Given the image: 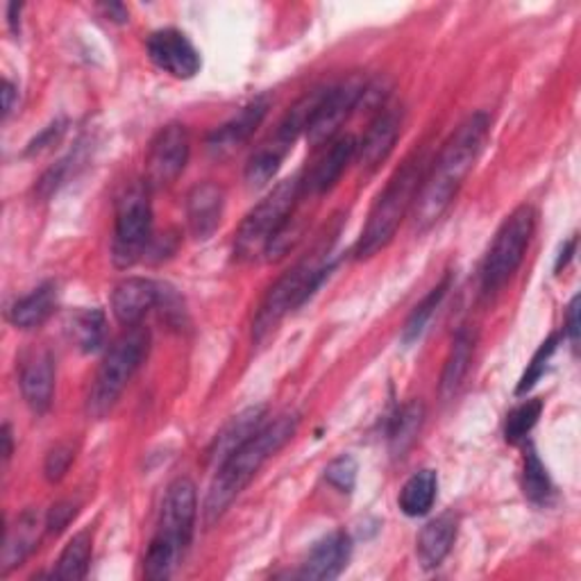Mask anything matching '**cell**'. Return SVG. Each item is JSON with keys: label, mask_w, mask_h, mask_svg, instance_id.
I'll list each match as a JSON object with an SVG mask.
<instances>
[{"label": "cell", "mask_w": 581, "mask_h": 581, "mask_svg": "<svg viewBox=\"0 0 581 581\" xmlns=\"http://www.w3.org/2000/svg\"><path fill=\"white\" fill-rule=\"evenodd\" d=\"M579 302H581V298L574 295L568 304V314H566V336L574 350L579 347L577 345L579 343Z\"/></svg>", "instance_id": "cell-39"}, {"label": "cell", "mask_w": 581, "mask_h": 581, "mask_svg": "<svg viewBox=\"0 0 581 581\" xmlns=\"http://www.w3.org/2000/svg\"><path fill=\"white\" fill-rule=\"evenodd\" d=\"M191 155V137L183 123H170L157 132L146 157V187L151 191L173 185L183 175Z\"/></svg>", "instance_id": "cell-10"}, {"label": "cell", "mask_w": 581, "mask_h": 581, "mask_svg": "<svg viewBox=\"0 0 581 581\" xmlns=\"http://www.w3.org/2000/svg\"><path fill=\"white\" fill-rule=\"evenodd\" d=\"M41 527H46V520H41V513L37 509L23 511L14 520V525L8 527L3 554H0V561H3L0 568H3V572H10L12 568L21 566L34 552Z\"/></svg>", "instance_id": "cell-21"}, {"label": "cell", "mask_w": 581, "mask_h": 581, "mask_svg": "<svg viewBox=\"0 0 581 581\" xmlns=\"http://www.w3.org/2000/svg\"><path fill=\"white\" fill-rule=\"evenodd\" d=\"M522 488H525V496L536 502V505H543L550 500L552 496V479L541 461V457L536 455L533 448L527 450L525 455V466H522Z\"/></svg>", "instance_id": "cell-32"}, {"label": "cell", "mask_w": 581, "mask_h": 581, "mask_svg": "<svg viewBox=\"0 0 581 581\" xmlns=\"http://www.w3.org/2000/svg\"><path fill=\"white\" fill-rule=\"evenodd\" d=\"M356 473H360L356 461L350 455H341L325 468V479L334 488H339L341 494H352V488L356 484Z\"/></svg>", "instance_id": "cell-36"}, {"label": "cell", "mask_w": 581, "mask_h": 581, "mask_svg": "<svg viewBox=\"0 0 581 581\" xmlns=\"http://www.w3.org/2000/svg\"><path fill=\"white\" fill-rule=\"evenodd\" d=\"M536 220H539L536 209L531 205H520L502 222V228L498 230L481 263L484 293H496L518 271L533 237Z\"/></svg>", "instance_id": "cell-8"}, {"label": "cell", "mask_w": 581, "mask_h": 581, "mask_svg": "<svg viewBox=\"0 0 581 581\" xmlns=\"http://www.w3.org/2000/svg\"><path fill=\"white\" fill-rule=\"evenodd\" d=\"M574 250H577V237H572V239L563 246V250H561V255H559V259H557V266H554V268H557V273L561 271V268H566V266L570 263Z\"/></svg>", "instance_id": "cell-44"}, {"label": "cell", "mask_w": 581, "mask_h": 581, "mask_svg": "<svg viewBox=\"0 0 581 581\" xmlns=\"http://www.w3.org/2000/svg\"><path fill=\"white\" fill-rule=\"evenodd\" d=\"M475 341H477V336L468 328H461L457 332V336L453 339V347H450L448 360H445L443 375H440V395L443 397H453L459 391L461 382L466 380L470 362H473Z\"/></svg>", "instance_id": "cell-25"}, {"label": "cell", "mask_w": 581, "mask_h": 581, "mask_svg": "<svg viewBox=\"0 0 581 581\" xmlns=\"http://www.w3.org/2000/svg\"><path fill=\"white\" fill-rule=\"evenodd\" d=\"M423 423H425V405L421 400L409 402V405H405L395 414L388 429V445L395 457H405V453L416 443Z\"/></svg>", "instance_id": "cell-27"}, {"label": "cell", "mask_w": 581, "mask_h": 581, "mask_svg": "<svg viewBox=\"0 0 581 581\" xmlns=\"http://www.w3.org/2000/svg\"><path fill=\"white\" fill-rule=\"evenodd\" d=\"M71 336L82 352H96L105 339V314L101 309L77 311L71 321Z\"/></svg>", "instance_id": "cell-31"}, {"label": "cell", "mask_w": 581, "mask_h": 581, "mask_svg": "<svg viewBox=\"0 0 581 581\" xmlns=\"http://www.w3.org/2000/svg\"><path fill=\"white\" fill-rule=\"evenodd\" d=\"M226 207V191L214 183L196 185L187 196L189 230L198 241H207L216 230Z\"/></svg>", "instance_id": "cell-20"}, {"label": "cell", "mask_w": 581, "mask_h": 581, "mask_svg": "<svg viewBox=\"0 0 581 581\" xmlns=\"http://www.w3.org/2000/svg\"><path fill=\"white\" fill-rule=\"evenodd\" d=\"M82 162H84V157H82V151L77 148V151L69 153L64 159H60L55 166H51L46 173L41 175V180L37 183V196L41 200H49L53 194H58L77 173Z\"/></svg>", "instance_id": "cell-33"}, {"label": "cell", "mask_w": 581, "mask_h": 581, "mask_svg": "<svg viewBox=\"0 0 581 581\" xmlns=\"http://www.w3.org/2000/svg\"><path fill=\"white\" fill-rule=\"evenodd\" d=\"M438 490V479L434 470H421L407 479V484L400 490V509L402 513H407L409 518H418L429 513L436 500Z\"/></svg>", "instance_id": "cell-26"}, {"label": "cell", "mask_w": 581, "mask_h": 581, "mask_svg": "<svg viewBox=\"0 0 581 581\" xmlns=\"http://www.w3.org/2000/svg\"><path fill=\"white\" fill-rule=\"evenodd\" d=\"M58 307V287L46 282L17 300L10 309V323L19 330H32L46 323Z\"/></svg>", "instance_id": "cell-23"}, {"label": "cell", "mask_w": 581, "mask_h": 581, "mask_svg": "<svg viewBox=\"0 0 581 581\" xmlns=\"http://www.w3.org/2000/svg\"><path fill=\"white\" fill-rule=\"evenodd\" d=\"M73 518H75V505L73 502H60L51 509V513L46 518V531L60 533Z\"/></svg>", "instance_id": "cell-38"}, {"label": "cell", "mask_w": 581, "mask_h": 581, "mask_svg": "<svg viewBox=\"0 0 581 581\" xmlns=\"http://www.w3.org/2000/svg\"><path fill=\"white\" fill-rule=\"evenodd\" d=\"M196 511L198 496L194 481L187 477L175 479L166 488L157 531L144 559V572L148 579L162 581L175 572L177 563H180L191 543Z\"/></svg>", "instance_id": "cell-3"}, {"label": "cell", "mask_w": 581, "mask_h": 581, "mask_svg": "<svg viewBox=\"0 0 581 581\" xmlns=\"http://www.w3.org/2000/svg\"><path fill=\"white\" fill-rule=\"evenodd\" d=\"M162 287L153 280L144 278H127L121 284H116L112 293V311L118 323L134 328L142 325L148 311L159 304Z\"/></svg>", "instance_id": "cell-16"}, {"label": "cell", "mask_w": 581, "mask_h": 581, "mask_svg": "<svg viewBox=\"0 0 581 581\" xmlns=\"http://www.w3.org/2000/svg\"><path fill=\"white\" fill-rule=\"evenodd\" d=\"M268 107H271V101H268L266 96L255 98L237 116H232L228 123H222L209 134L207 151L214 157H228L235 151H239L252 137L255 129L261 125V121L268 114Z\"/></svg>", "instance_id": "cell-14"}, {"label": "cell", "mask_w": 581, "mask_h": 581, "mask_svg": "<svg viewBox=\"0 0 581 581\" xmlns=\"http://www.w3.org/2000/svg\"><path fill=\"white\" fill-rule=\"evenodd\" d=\"M559 341H561L559 334H552V336H548V341L541 343L539 350L533 352L531 362L527 364L525 375L520 377V384H518V388H516V395H525L527 391L533 388L536 382H539V380L543 377V373H546V369H548V362L552 360V354H554L557 347H559Z\"/></svg>", "instance_id": "cell-35"}, {"label": "cell", "mask_w": 581, "mask_h": 581, "mask_svg": "<svg viewBox=\"0 0 581 581\" xmlns=\"http://www.w3.org/2000/svg\"><path fill=\"white\" fill-rule=\"evenodd\" d=\"M146 51L157 69L177 80H191L203 66L200 53L196 51L189 37L175 28L153 32L146 41Z\"/></svg>", "instance_id": "cell-12"}, {"label": "cell", "mask_w": 581, "mask_h": 581, "mask_svg": "<svg viewBox=\"0 0 581 581\" xmlns=\"http://www.w3.org/2000/svg\"><path fill=\"white\" fill-rule=\"evenodd\" d=\"M21 10H23V6H19V3H10V8H8V21H10V28L14 34H19V30H21V19H19Z\"/></svg>", "instance_id": "cell-45"}, {"label": "cell", "mask_w": 581, "mask_h": 581, "mask_svg": "<svg viewBox=\"0 0 581 581\" xmlns=\"http://www.w3.org/2000/svg\"><path fill=\"white\" fill-rule=\"evenodd\" d=\"M14 98H17V86L10 80H3V121L10 118L14 110Z\"/></svg>", "instance_id": "cell-41"}, {"label": "cell", "mask_w": 581, "mask_h": 581, "mask_svg": "<svg viewBox=\"0 0 581 581\" xmlns=\"http://www.w3.org/2000/svg\"><path fill=\"white\" fill-rule=\"evenodd\" d=\"M62 132H64V123H53L49 125L46 129H43L39 137L30 144L28 153H41L43 148H49L51 144H55L60 137H62Z\"/></svg>", "instance_id": "cell-40"}, {"label": "cell", "mask_w": 581, "mask_h": 581, "mask_svg": "<svg viewBox=\"0 0 581 581\" xmlns=\"http://www.w3.org/2000/svg\"><path fill=\"white\" fill-rule=\"evenodd\" d=\"M328 89L330 86H317L314 92H309L304 94L282 118V123L278 125V132H276V137L273 142L278 146H282L284 151L293 148L295 139L300 137V134H307L311 121H314L325 94H328Z\"/></svg>", "instance_id": "cell-24"}, {"label": "cell", "mask_w": 581, "mask_h": 581, "mask_svg": "<svg viewBox=\"0 0 581 581\" xmlns=\"http://www.w3.org/2000/svg\"><path fill=\"white\" fill-rule=\"evenodd\" d=\"M148 347H151V332L144 325L127 328V332L121 339H116V343L110 347L98 369L92 393H89L86 400L89 416L101 421L114 409L125 386L129 384L134 373L139 371V366L148 356Z\"/></svg>", "instance_id": "cell-6"}, {"label": "cell", "mask_w": 581, "mask_h": 581, "mask_svg": "<svg viewBox=\"0 0 581 581\" xmlns=\"http://www.w3.org/2000/svg\"><path fill=\"white\" fill-rule=\"evenodd\" d=\"M0 440H3V461H6V466H8L10 459H12V453H14V443H12V429H10V425H3V432H0Z\"/></svg>", "instance_id": "cell-43"}, {"label": "cell", "mask_w": 581, "mask_h": 581, "mask_svg": "<svg viewBox=\"0 0 581 581\" xmlns=\"http://www.w3.org/2000/svg\"><path fill=\"white\" fill-rule=\"evenodd\" d=\"M490 118L484 112L468 116L443 144L432 166L427 168L418 196L412 207L414 228L418 232L429 230L434 222L448 211L455 196L459 194L468 173L481 155L488 137Z\"/></svg>", "instance_id": "cell-1"}, {"label": "cell", "mask_w": 581, "mask_h": 581, "mask_svg": "<svg viewBox=\"0 0 581 581\" xmlns=\"http://www.w3.org/2000/svg\"><path fill=\"white\" fill-rule=\"evenodd\" d=\"M302 196V177L280 183L268 194L239 226L235 239V255L241 261H252L259 255H266L278 235L287 228L293 216V209Z\"/></svg>", "instance_id": "cell-7"}, {"label": "cell", "mask_w": 581, "mask_h": 581, "mask_svg": "<svg viewBox=\"0 0 581 581\" xmlns=\"http://www.w3.org/2000/svg\"><path fill=\"white\" fill-rule=\"evenodd\" d=\"M146 185L129 187L116 205L112 259L116 268H132L137 263L153 237V207Z\"/></svg>", "instance_id": "cell-9"}, {"label": "cell", "mask_w": 581, "mask_h": 581, "mask_svg": "<svg viewBox=\"0 0 581 581\" xmlns=\"http://www.w3.org/2000/svg\"><path fill=\"white\" fill-rule=\"evenodd\" d=\"M263 421H266L263 405L243 409L239 416H235L226 427L218 432V436L209 445V453H207L209 464L214 468L226 464L241 448V445H246L263 427Z\"/></svg>", "instance_id": "cell-19"}, {"label": "cell", "mask_w": 581, "mask_h": 581, "mask_svg": "<svg viewBox=\"0 0 581 581\" xmlns=\"http://www.w3.org/2000/svg\"><path fill=\"white\" fill-rule=\"evenodd\" d=\"M450 287H453V276L448 273V276H445V278L414 307L412 317H409L407 323H405V330H402V341H405V343H414V341H418V339L423 336L427 323H429L432 317H434V311L438 309V304L443 302V298L448 295Z\"/></svg>", "instance_id": "cell-29"}, {"label": "cell", "mask_w": 581, "mask_h": 581, "mask_svg": "<svg viewBox=\"0 0 581 581\" xmlns=\"http://www.w3.org/2000/svg\"><path fill=\"white\" fill-rule=\"evenodd\" d=\"M289 151H284L282 146H278L276 142L271 144H263L261 148H257L248 164H246V183L250 187H263L268 185L276 177V173L280 170L284 157H287Z\"/></svg>", "instance_id": "cell-30"}, {"label": "cell", "mask_w": 581, "mask_h": 581, "mask_svg": "<svg viewBox=\"0 0 581 581\" xmlns=\"http://www.w3.org/2000/svg\"><path fill=\"white\" fill-rule=\"evenodd\" d=\"M400 127H402V116L397 110L380 112V116L366 129L364 139L356 144L354 159L360 162L364 170H375L382 162H386L400 137Z\"/></svg>", "instance_id": "cell-18"}, {"label": "cell", "mask_w": 581, "mask_h": 581, "mask_svg": "<svg viewBox=\"0 0 581 581\" xmlns=\"http://www.w3.org/2000/svg\"><path fill=\"white\" fill-rule=\"evenodd\" d=\"M356 144L360 142H356L352 134H341V137L330 142V148L321 155V159L314 166H311V170L302 180V191L309 194L330 191L339 183V177L343 175L347 164L354 159Z\"/></svg>", "instance_id": "cell-17"}, {"label": "cell", "mask_w": 581, "mask_h": 581, "mask_svg": "<svg viewBox=\"0 0 581 581\" xmlns=\"http://www.w3.org/2000/svg\"><path fill=\"white\" fill-rule=\"evenodd\" d=\"M298 412L278 416L273 423L263 425L246 445H241L226 464L216 468V477L205 500V518L209 525L228 511V507L243 494V488L255 479L263 464L284 448L298 432Z\"/></svg>", "instance_id": "cell-2"}, {"label": "cell", "mask_w": 581, "mask_h": 581, "mask_svg": "<svg viewBox=\"0 0 581 581\" xmlns=\"http://www.w3.org/2000/svg\"><path fill=\"white\" fill-rule=\"evenodd\" d=\"M73 448L71 445H58V448H53L46 457V464H43V473H46V479L49 481H60L66 470L71 468L73 464Z\"/></svg>", "instance_id": "cell-37"}, {"label": "cell", "mask_w": 581, "mask_h": 581, "mask_svg": "<svg viewBox=\"0 0 581 581\" xmlns=\"http://www.w3.org/2000/svg\"><path fill=\"white\" fill-rule=\"evenodd\" d=\"M101 10H103L105 17H107L110 21H114V23H127V21H129V19H127V10H125V6H121V3L101 6Z\"/></svg>", "instance_id": "cell-42"}, {"label": "cell", "mask_w": 581, "mask_h": 581, "mask_svg": "<svg viewBox=\"0 0 581 581\" xmlns=\"http://www.w3.org/2000/svg\"><path fill=\"white\" fill-rule=\"evenodd\" d=\"M541 412H543V402L541 400H527V402H522L520 407H516L507 416V425H505L507 443L522 440L533 429V425L539 423Z\"/></svg>", "instance_id": "cell-34"}, {"label": "cell", "mask_w": 581, "mask_h": 581, "mask_svg": "<svg viewBox=\"0 0 581 581\" xmlns=\"http://www.w3.org/2000/svg\"><path fill=\"white\" fill-rule=\"evenodd\" d=\"M330 250H317L300 259L291 271H287L273 287L266 293V298L259 304V311L252 323V334L257 341H261L266 334H271L280 321L289 314V311L298 309L309 300L321 282L330 273Z\"/></svg>", "instance_id": "cell-5"}, {"label": "cell", "mask_w": 581, "mask_h": 581, "mask_svg": "<svg viewBox=\"0 0 581 581\" xmlns=\"http://www.w3.org/2000/svg\"><path fill=\"white\" fill-rule=\"evenodd\" d=\"M366 86L369 84L362 75H350L347 80L328 89L314 121H311L307 129V139L311 146H323L336 139L341 125L356 107H360Z\"/></svg>", "instance_id": "cell-11"}, {"label": "cell", "mask_w": 581, "mask_h": 581, "mask_svg": "<svg viewBox=\"0 0 581 581\" xmlns=\"http://www.w3.org/2000/svg\"><path fill=\"white\" fill-rule=\"evenodd\" d=\"M352 554V541L345 531H332L309 550L298 577L311 581H332L336 579Z\"/></svg>", "instance_id": "cell-15"}, {"label": "cell", "mask_w": 581, "mask_h": 581, "mask_svg": "<svg viewBox=\"0 0 581 581\" xmlns=\"http://www.w3.org/2000/svg\"><path fill=\"white\" fill-rule=\"evenodd\" d=\"M457 529H459V518L453 511L429 520L423 527L416 543V552L423 568H438L443 563V559L450 554L455 546Z\"/></svg>", "instance_id": "cell-22"}, {"label": "cell", "mask_w": 581, "mask_h": 581, "mask_svg": "<svg viewBox=\"0 0 581 581\" xmlns=\"http://www.w3.org/2000/svg\"><path fill=\"white\" fill-rule=\"evenodd\" d=\"M427 164V155L416 153L397 168V173L391 177L386 189L380 194L369 214L366 228L354 246V259H371L393 241L400 222L405 220V216L414 207L423 177L429 168Z\"/></svg>", "instance_id": "cell-4"}, {"label": "cell", "mask_w": 581, "mask_h": 581, "mask_svg": "<svg viewBox=\"0 0 581 581\" xmlns=\"http://www.w3.org/2000/svg\"><path fill=\"white\" fill-rule=\"evenodd\" d=\"M92 550H94V536L89 529L75 533L64 548L58 568L53 570L55 579H69L77 581L84 579L89 572V561H92Z\"/></svg>", "instance_id": "cell-28"}, {"label": "cell", "mask_w": 581, "mask_h": 581, "mask_svg": "<svg viewBox=\"0 0 581 581\" xmlns=\"http://www.w3.org/2000/svg\"><path fill=\"white\" fill-rule=\"evenodd\" d=\"M21 393L32 414H46L55 393V362L49 350H34L21 364Z\"/></svg>", "instance_id": "cell-13"}]
</instances>
